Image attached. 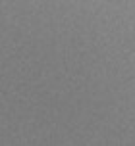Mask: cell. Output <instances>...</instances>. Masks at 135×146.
I'll list each match as a JSON object with an SVG mask.
<instances>
[]
</instances>
